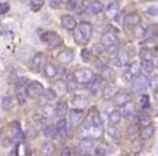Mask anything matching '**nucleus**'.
<instances>
[{
	"label": "nucleus",
	"instance_id": "f257e3e1",
	"mask_svg": "<svg viewBox=\"0 0 158 156\" xmlns=\"http://www.w3.org/2000/svg\"><path fill=\"white\" fill-rule=\"evenodd\" d=\"M93 35V26L88 22H81L73 30L74 41L80 45H84L90 40Z\"/></svg>",
	"mask_w": 158,
	"mask_h": 156
},
{
	"label": "nucleus",
	"instance_id": "f03ea898",
	"mask_svg": "<svg viewBox=\"0 0 158 156\" xmlns=\"http://www.w3.org/2000/svg\"><path fill=\"white\" fill-rule=\"evenodd\" d=\"M41 41H43L50 48H56L63 44L61 37L55 31H45L40 37Z\"/></svg>",
	"mask_w": 158,
	"mask_h": 156
},
{
	"label": "nucleus",
	"instance_id": "7ed1b4c3",
	"mask_svg": "<svg viewBox=\"0 0 158 156\" xmlns=\"http://www.w3.org/2000/svg\"><path fill=\"white\" fill-rule=\"evenodd\" d=\"M148 85H150V80L148 79V77L144 74H140L132 81V91L140 95L148 90Z\"/></svg>",
	"mask_w": 158,
	"mask_h": 156
},
{
	"label": "nucleus",
	"instance_id": "20e7f679",
	"mask_svg": "<svg viewBox=\"0 0 158 156\" xmlns=\"http://www.w3.org/2000/svg\"><path fill=\"white\" fill-rule=\"evenodd\" d=\"M73 73H74L77 82L81 84H88L95 75L93 71L88 68H79Z\"/></svg>",
	"mask_w": 158,
	"mask_h": 156
},
{
	"label": "nucleus",
	"instance_id": "39448f33",
	"mask_svg": "<svg viewBox=\"0 0 158 156\" xmlns=\"http://www.w3.org/2000/svg\"><path fill=\"white\" fill-rule=\"evenodd\" d=\"M46 65V57L43 53H37L35 56L32 57L31 61H30V71L32 72H40L41 69L44 68V66Z\"/></svg>",
	"mask_w": 158,
	"mask_h": 156
},
{
	"label": "nucleus",
	"instance_id": "423d86ee",
	"mask_svg": "<svg viewBox=\"0 0 158 156\" xmlns=\"http://www.w3.org/2000/svg\"><path fill=\"white\" fill-rule=\"evenodd\" d=\"M43 85L38 81H32L27 84L26 87V92H27V96L29 98H37L39 97L41 94H43Z\"/></svg>",
	"mask_w": 158,
	"mask_h": 156
},
{
	"label": "nucleus",
	"instance_id": "0eeeda50",
	"mask_svg": "<svg viewBox=\"0 0 158 156\" xmlns=\"http://www.w3.org/2000/svg\"><path fill=\"white\" fill-rule=\"evenodd\" d=\"M84 116V111L83 109H73V110L70 111L69 113V122H70V126L72 128L77 127V125L82 122Z\"/></svg>",
	"mask_w": 158,
	"mask_h": 156
},
{
	"label": "nucleus",
	"instance_id": "6e6552de",
	"mask_svg": "<svg viewBox=\"0 0 158 156\" xmlns=\"http://www.w3.org/2000/svg\"><path fill=\"white\" fill-rule=\"evenodd\" d=\"M11 133H12L13 141L16 142V143H19V142H22L24 140V138H25L23 130H22L21 125H19V123L17 121L13 122V123L11 124Z\"/></svg>",
	"mask_w": 158,
	"mask_h": 156
},
{
	"label": "nucleus",
	"instance_id": "1a4fd4ad",
	"mask_svg": "<svg viewBox=\"0 0 158 156\" xmlns=\"http://www.w3.org/2000/svg\"><path fill=\"white\" fill-rule=\"evenodd\" d=\"M135 112H137L135 104L131 101L127 102L125 106L122 107V110H121V113H122V115H123V117H125L128 121H131V120L135 117Z\"/></svg>",
	"mask_w": 158,
	"mask_h": 156
},
{
	"label": "nucleus",
	"instance_id": "9d476101",
	"mask_svg": "<svg viewBox=\"0 0 158 156\" xmlns=\"http://www.w3.org/2000/svg\"><path fill=\"white\" fill-rule=\"evenodd\" d=\"M141 23V15L138 12H130L125 17V25L128 28H135Z\"/></svg>",
	"mask_w": 158,
	"mask_h": 156
},
{
	"label": "nucleus",
	"instance_id": "9b49d317",
	"mask_svg": "<svg viewBox=\"0 0 158 156\" xmlns=\"http://www.w3.org/2000/svg\"><path fill=\"white\" fill-rule=\"evenodd\" d=\"M130 101V95L126 91H119L117 95L113 98V103L115 107H123L125 106L127 102Z\"/></svg>",
	"mask_w": 158,
	"mask_h": 156
},
{
	"label": "nucleus",
	"instance_id": "f8f14e48",
	"mask_svg": "<svg viewBox=\"0 0 158 156\" xmlns=\"http://www.w3.org/2000/svg\"><path fill=\"white\" fill-rule=\"evenodd\" d=\"M119 12V2L113 1L106 6V17L108 19H115Z\"/></svg>",
	"mask_w": 158,
	"mask_h": 156
},
{
	"label": "nucleus",
	"instance_id": "ddd939ff",
	"mask_svg": "<svg viewBox=\"0 0 158 156\" xmlns=\"http://www.w3.org/2000/svg\"><path fill=\"white\" fill-rule=\"evenodd\" d=\"M61 26L67 30H74L77 26V23L75 19L71 15H63L60 19Z\"/></svg>",
	"mask_w": 158,
	"mask_h": 156
},
{
	"label": "nucleus",
	"instance_id": "4468645a",
	"mask_svg": "<svg viewBox=\"0 0 158 156\" xmlns=\"http://www.w3.org/2000/svg\"><path fill=\"white\" fill-rule=\"evenodd\" d=\"M73 58H74V53L71 48H64L57 56V59L63 64H69L73 61Z\"/></svg>",
	"mask_w": 158,
	"mask_h": 156
},
{
	"label": "nucleus",
	"instance_id": "2eb2a0df",
	"mask_svg": "<svg viewBox=\"0 0 158 156\" xmlns=\"http://www.w3.org/2000/svg\"><path fill=\"white\" fill-rule=\"evenodd\" d=\"M101 82H102V78L100 77V75H94L92 81L88 83L89 91H90V93H92V95H94V96L98 95L100 87H101Z\"/></svg>",
	"mask_w": 158,
	"mask_h": 156
},
{
	"label": "nucleus",
	"instance_id": "dca6fc26",
	"mask_svg": "<svg viewBox=\"0 0 158 156\" xmlns=\"http://www.w3.org/2000/svg\"><path fill=\"white\" fill-rule=\"evenodd\" d=\"M104 6L98 0H94L89 3V6H87V13H89L90 15H97L100 14L101 12H103Z\"/></svg>",
	"mask_w": 158,
	"mask_h": 156
},
{
	"label": "nucleus",
	"instance_id": "f3484780",
	"mask_svg": "<svg viewBox=\"0 0 158 156\" xmlns=\"http://www.w3.org/2000/svg\"><path fill=\"white\" fill-rule=\"evenodd\" d=\"M117 40V36H116V32L112 30H108L101 36V43L103 44L104 46L109 45L111 43H114L116 42Z\"/></svg>",
	"mask_w": 158,
	"mask_h": 156
},
{
	"label": "nucleus",
	"instance_id": "a211bd4d",
	"mask_svg": "<svg viewBox=\"0 0 158 156\" xmlns=\"http://www.w3.org/2000/svg\"><path fill=\"white\" fill-rule=\"evenodd\" d=\"M71 103L77 109H84L88 104V99L83 95H75L71 99Z\"/></svg>",
	"mask_w": 158,
	"mask_h": 156
},
{
	"label": "nucleus",
	"instance_id": "6ab92c4d",
	"mask_svg": "<svg viewBox=\"0 0 158 156\" xmlns=\"http://www.w3.org/2000/svg\"><path fill=\"white\" fill-rule=\"evenodd\" d=\"M112 61H113V64L116 67H123L128 64L129 56L127 53H118L117 55H114Z\"/></svg>",
	"mask_w": 158,
	"mask_h": 156
},
{
	"label": "nucleus",
	"instance_id": "aec40b11",
	"mask_svg": "<svg viewBox=\"0 0 158 156\" xmlns=\"http://www.w3.org/2000/svg\"><path fill=\"white\" fill-rule=\"evenodd\" d=\"M56 151V144L52 141H46L42 144L41 146V152L45 156H52Z\"/></svg>",
	"mask_w": 158,
	"mask_h": 156
},
{
	"label": "nucleus",
	"instance_id": "412c9836",
	"mask_svg": "<svg viewBox=\"0 0 158 156\" xmlns=\"http://www.w3.org/2000/svg\"><path fill=\"white\" fill-rule=\"evenodd\" d=\"M79 146L83 152H90V151L94 149V140L89 137L83 138V139L80 141Z\"/></svg>",
	"mask_w": 158,
	"mask_h": 156
},
{
	"label": "nucleus",
	"instance_id": "4be33fe9",
	"mask_svg": "<svg viewBox=\"0 0 158 156\" xmlns=\"http://www.w3.org/2000/svg\"><path fill=\"white\" fill-rule=\"evenodd\" d=\"M119 92V88L115 85H109L104 88L103 91V98L106 100H111L117 95V93Z\"/></svg>",
	"mask_w": 158,
	"mask_h": 156
},
{
	"label": "nucleus",
	"instance_id": "5701e85b",
	"mask_svg": "<svg viewBox=\"0 0 158 156\" xmlns=\"http://www.w3.org/2000/svg\"><path fill=\"white\" fill-rule=\"evenodd\" d=\"M55 91H56L57 95H64L68 92V85H67V81L63 79H58L54 84Z\"/></svg>",
	"mask_w": 158,
	"mask_h": 156
},
{
	"label": "nucleus",
	"instance_id": "b1692460",
	"mask_svg": "<svg viewBox=\"0 0 158 156\" xmlns=\"http://www.w3.org/2000/svg\"><path fill=\"white\" fill-rule=\"evenodd\" d=\"M55 113L58 117L60 119H64V116L68 113V104H67L66 101H60L57 103L56 108H55Z\"/></svg>",
	"mask_w": 158,
	"mask_h": 156
},
{
	"label": "nucleus",
	"instance_id": "393cba45",
	"mask_svg": "<svg viewBox=\"0 0 158 156\" xmlns=\"http://www.w3.org/2000/svg\"><path fill=\"white\" fill-rule=\"evenodd\" d=\"M66 81H67V85H68V91H69V92H74V91L77 88L79 82H77L74 73H69V74L67 75Z\"/></svg>",
	"mask_w": 158,
	"mask_h": 156
},
{
	"label": "nucleus",
	"instance_id": "a878e982",
	"mask_svg": "<svg viewBox=\"0 0 158 156\" xmlns=\"http://www.w3.org/2000/svg\"><path fill=\"white\" fill-rule=\"evenodd\" d=\"M85 0H68L67 8L69 11H79L83 8Z\"/></svg>",
	"mask_w": 158,
	"mask_h": 156
},
{
	"label": "nucleus",
	"instance_id": "bb28decb",
	"mask_svg": "<svg viewBox=\"0 0 158 156\" xmlns=\"http://www.w3.org/2000/svg\"><path fill=\"white\" fill-rule=\"evenodd\" d=\"M56 128L57 131H58V135L63 138H66L68 136V127H67V122L66 120L61 119L57 122L56 124Z\"/></svg>",
	"mask_w": 158,
	"mask_h": 156
},
{
	"label": "nucleus",
	"instance_id": "cd10ccee",
	"mask_svg": "<svg viewBox=\"0 0 158 156\" xmlns=\"http://www.w3.org/2000/svg\"><path fill=\"white\" fill-rule=\"evenodd\" d=\"M106 133H108L109 137L113 140H119L121 139V130L116 127V125H110L106 129Z\"/></svg>",
	"mask_w": 158,
	"mask_h": 156
},
{
	"label": "nucleus",
	"instance_id": "c85d7f7f",
	"mask_svg": "<svg viewBox=\"0 0 158 156\" xmlns=\"http://www.w3.org/2000/svg\"><path fill=\"white\" fill-rule=\"evenodd\" d=\"M43 71H44V74H45V77L50 78V79L56 77L57 73H58L57 68L53 64H46L45 66H44V68H43Z\"/></svg>",
	"mask_w": 158,
	"mask_h": 156
},
{
	"label": "nucleus",
	"instance_id": "c756f323",
	"mask_svg": "<svg viewBox=\"0 0 158 156\" xmlns=\"http://www.w3.org/2000/svg\"><path fill=\"white\" fill-rule=\"evenodd\" d=\"M94 114L95 111H92V112L88 113V115L85 117V120L83 121V128L85 130H92L93 127H94Z\"/></svg>",
	"mask_w": 158,
	"mask_h": 156
},
{
	"label": "nucleus",
	"instance_id": "7c9ffc66",
	"mask_svg": "<svg viewBox=\"0 0 158 156\" xmlns=\"http://www.w3.org/2000/svg\"><path fill=\"white\" fill-rule=\"evenodd\" d=\"M40 133V129H39V125L35 124V123H32L30 124L29 126H28L27 128V137L30 138V139H35V138L38 137V135H39Z\"/></svg>",
	"mask_w": 158,
	"mask_h": 156
},
{
	"label": "nucleus",
	"instance_id": "2f4dec72",
	"mask_svg": "<svg viewBox=\"0 0 158 156\" xmlns=\"http://www.w3.org/2000/svg\"><path fill=\"white\" fill-rule=\"evenodd\" d=\"M155 133V127L151 126V125H148L143 128V130L141 131V139L142 140H148L150 138L153 137Z\"/></svg>",
	"mask_w": 158,
	"mask_h": 156
},
{
	"label": "nucleus",
	"instance_id": "473e14b6",
	"mask_svg": "<svg viewBox=\"0 0 158 156\" xmlns=\"http://www.w3.org/2000/svg\"><path fill=\"white\" fill-rule=\"evenodd\" d=\"M121 51V45H119L118 42H114V43H111L109 45L106 46V52L108 53L109 55H117Z\"/></svg>",
	"mask_w": 158,
	"mask_h": 156
},
{
	"label": "nucleus",
	"instance_id": "72a5a7b5",
	"mask_svg": "<svg viewBox=\"0 0 158 156\" xmlns=\"http://www.w3.org/2000/svg\"><path fill=\"white\" fill-rule=\"evenodd\" d=\"M141 61H153V52L150 48H142L139 52Z\"/></svg>",
	"mask_w": 158,
	"mask_h": 156
},
{
	"label": "nucleus",
	"instance_id": "f704fd0d",
	"mask_svg": "<svg viewBox=\"0 0 158 156\" xmlns=\"http://www.w3.org/2000/svg\"><path fill=\"white\" fill-rule=\"evenodd\" d=\"M13 106H14V101L10 96H6L2 98L1 100V108L3 111H10L12 110Z\"/></svg>",
	"mask_w": 158,
	"mask_h": 156
},
{
	"label": "nucleus",
	"instance_id": "c9c22d12",
	"mask_svg": "<svg viewBox=\"0 0 158 156\" xmlns=\"http://www.w3.org/2000/svg\"><path fill=\"white\" fill-rule=\"evenodd\" d=\"M57 133H58V131H57V128L55 126H53V125H48V126H46L45 128L43 129L44 137L50 138V139H53V138H55Z\"/></svg>",
	"mask_w": 158,
	"mask_h": 156
},
{
	"label": "nucleus",
	"instance_id": "e433bc0d",
	"mask_svg": "<svg viewBox=\"0 0 158 156\" xmlns=\"http://www.w3.org/2000/svg\"><path fill=\"white\" fill-rule=\"evenodd\" d=\"M122 120V113L119 111H112V112L109 114V122L111 125H117L121 123Z\"/></svg>",
	"mask_w": 158,
	"mask_h": 156
},
{
	"label": "nucleus",
	"instance_id": "4c0bfd02",
	"mask_svg": "<svg viewBox=\"0 0 158 156\" xmlns=\"http://www.w3.org/2000/svg\"><path fill=\"white\" fill-rule=\"evenodd\" d=\"M156 36H158V24H153L146 28L145 37H148V39H154Z\"/></svg>",
	"mask_w": 158,
	"mask_h": 156
},
{
	"label": "nucleus",
	"instance_id": "58836bf2",
	"mask_svg": "<svg viewBox=\"0 0 158 156\" xmlns=\"http://www.w3.org/2000/svg\"><path fill=\"white\" fill-rule=\"evenodd\" d=\"M102 78L106 80H114L115 78V72L111 67H108V66H104L103 69H102Z\"/></svg>",
	"mask_w": 158,
	"mask_h": 156
},
{
	"label": "nucleus",
	"instance_id": "ea45409f",
	"mask_svg": "<svg viewBox=\"0 0 158 156\" xmlns=\"http://www.w3.org/2000/svg\"><path fill=\"white\" fill-rule=\"evenodd\" d=\"M90 52H92V54L95 55V56H100V55L106 52V46L102 43H96L92 46Z\"/></svg>",
	"mask_w": 158,
	"mask_h": 156
},
{
	"label": "nucleus",
	"instance_id": "a19ab883",
	"mask_svg": "<svg viewBox=\"0 0 158 156\" xmlns=\"http://www.w3.org/2000/svg\"><path fill=\"white\" fill-rule=\"evenodd\" d=\"M141 64H139L138 61H133L130 66L128 67V70L135 75V78H137L138 75L141 74Z\"/></svg>",
	"mask_w": 158,
	"mask_h": 156
},
{
	"label": "nucleus",
	"instance_id": "79ce46f5",
	"mask_svg": "<svg viewBox=\"0 0 158 156\" xmlns=\"http://www.w3.org/2000/svg\"><path fill=\"white\" fill-rule=\"evenodd\" d=\"M43 96L44 98H45L46 100H48V101H53V100L56 99L57 97V93L56 91L54 90V88H45V90L43 91Z\"/></svg>",
	"mask_w": 158,
	"mask_h": 156
},
{
	"label": "nucleus",
	"instance_id": "37998d69",
	"mask_svg": "<svg viewBox=\"0 0 158 156\" xmlns=\"http://www.w3.org/2000/svg\"><path fill=\"white\" fill-rule=\"evenodd\" d=\"M54 109H53V107L51 106V104H46V106H44L43 108H42L41 110V116L43 117L44 120L48 119V117L51 116V115L54 113Z\"/></svg>",
	"mask_w": 158,
	"mask_h": 156
},
{
	"label": "nucleus",
	"instance_id": "c03bdc74",
	"mask_svg": "<svg viewBox=\"0 0 158 156\" xmlns=\"http://www.w3.org/2000/svg\"><path fill=\"white\" fill-rule=\"evenodd\" d=\"M141 67L146 73H152L154 70V62L153 61H141Z\"/></svg>",
	"mask_w": 158,
	"mask_h": 156
},
{
	"label": "nucleus",
	"instance_id": "a18cd8bd",
	"mask_svg": "<svg viewBox=\"0 0 158 156\" xmlns=\"http://www.w3.org/2000/svg\"><path fill=\"white\" fill-rule=\"evenodd\" d=\"M44 6V0H30V9L33 12H38Z\"/></svg>",
	"mask_w": 158,
	"mask_h": 156
},
{
	"label": "nucleus",
	"instance_id": "49530a36",
	"mask_svg": "<svg viewBox=\"0 0 158 156\" xmlns=\"http://www.w3.org/2000/svg\"><path fill=\"white\" fill-rule=\"evenodd\" d=\"M109 152H110V149H109L108 144H106V143L100 144V145H98L97 149H96V153L99 156H106V154H109Z\"/></svg>",
	"mask_w": 158,
	"mask_h": 156
},
{
	"label": "nucleus",
	"instance_id": "de8ad7c7",
	"mask_svg": "<svg viewBox=\"0 0 158 156\" xmlns=\"http://www.w3.org/2000/svg\"><path fill=\"white\" fill-rule=\"evenodd\" d=\"M140 130V125L138 123H131L127 127V135L128 136H135L139 133Z\"/></svg>",
	"mask_w": 158,
	"mask_h": 156
},
{
	"label": "nucleus",
	"instance_id": "09e8293b",
	"mask_svg": "<svg viewBox=\"0 0 158 156\" xmlns=\"http://www.w3.org/2000/svg\"><path fill=\"white\" fill-rule=\"evenodd\" d=\"M140 106L142 110H146L150 107V96L146 94H142L140 98Z\"/></svg>",
	"mask_w": 158,
	"mask_h": 156
},
{
	"label": "nucleus",
	"instance_id": "8fccbe9b",
	"mask_svg": "<svg viewBox=\"0 0 158 156\" xmlns=\"http://www.w3.org/2000/svg\"><path fill=\"white\" fill-rule=\"evenodd\" d=\"M90 55H92V52L88 48H83L81 51V58L84 62H88L90 59Z\"/></svg>",
	"mask_w": 158,
	"mask_h": 156
},
{
	"label": "nucleus",
	"instance_id": "3c124183",
	"mask_svg": "<svg viewBox=\"0 0 158 156\" xmlns=\"http://www.w3.org/2000/svg\"><path fill=\"white\" fill-rule=\"evenodd\" d=\"M139 122H140V124L143 125V126H148L151 122V119H150V116H148V114L142 113V114L139 116Z\"/></svg>",
	"mask_w": 158,
	"mask_h": 156
},
{
	"label": "nucleus",
	"instance_id": "603ef678",
	"mask_svg": "<svg viewBox=\"0 0 158 156\" xmlns=\"http://www.w3.org/2000/svg\"><path fill=\"white\" fill-rule=\"evenodd\" d=\"M150 87L153 91H158V74L153 75L150 79Z\"/></svg>",
	"mask_w": 158,
	"mask_h": 156
},
{
	"label": "nucleus",
	"instance_id": "864d4df0",
	"mask_svg": "<svg viewBox=\"0 0 158 156\" xmlns=\"http://www.w3.org/2000/svg\"><path fill=\"white\" fill-rule=\"evenodd\" d=\"M122 77H123V79L125 80L126 82H131V81H133V80L135 79V75H133L132 73H131L130 71L128 70V69L124 71V72H123V75H122Z\"/></svg>",
	"mask_w": 158,
	"mask_h": 156
},
{
	"label": "nucleus",
	"instance_id": "5fc2aeb1",
	"mask_svg": "<svg viewBox=\"0 0 158 156\" xmlns=\"http://www.w3.org/2000/svg\"><path fill=\"white\" fill-rule=\"evenodd\" d=\"M132 151L133 152H140L141 151V149H142V143H141V141H140V139H137V140H135V141L132 142Z\"/></svg>",
	"mask_w": 158,
	"mask_h": 156
},
{
	"label": "nucleus",
	"instance_id": "6e6d98bb",
	"mask_svg": "<svg viewBox=\"0 0 158 156\" xmlns=\"http://www.w3.org/2000/svg\"><path fill=\"white\" fill-rule=\"evenodd\" d=\"M135 36H137V37H144V36H145L146 28H143V27H141V26H139V25H138L137 27H135Z\"/></svg>",
	"mask_w": 158,
	"mask_h": 156
},
{
	"label": "nucleus",
	"instance_id": "4d7b16f0",
	"mask_svg": "<svg viewBox=\"0 0 158 156\" xmlns=\"http://www.w3.org/2000/svg\"><path fill=\"white\" fill-rule=\"evenodd\" d=\"M9 10H10L9 3H6V2H1V3H0V15L6 14Z\"/></svg>",
	"mask_w": 158,
	"mask_h": 156
},
{
	"label": "nucleus",
	"instance_id": "13d9d810",
	"mask_svg": "<svg viewBox=\"0 0 158 156\" xmlns=\"http://www.w3.org/2000/svg\"><path fill=\"white\" fill-rule=\"evenodd\" d=\"M146 12L148 13L152 16H158V6H152L146 10Z\"/></svg>",
	"mask_w": 158,
	"mask_h": 156
},
{
	"label": "nucleus",
	"instance_id": "bf43d9fd",
	"mask_svg": "<svg viewBox=\"0 0 158 156\" xmlns=\"http://www.w3.org/2000/svg\"><path fill=\"white\" fill-rule=\"evenodd\" d=\"M1 142H2V146H3V148H6V146H9V145H11V144H12L13 139L11 137H6H6L1 140Z\"/></svg>",
	"mask_w": 158,
	"mask_h": 156
},
{
	"label": "nucleus",
	"instance_id": "052dcab7",
	"mask_svg": "<svg viewBox=\"0 0 158 156\" xmlns=\"http://www.w3.org/2000/svg\"><path fill=\"white\" fill-rule=\"evenodd\" d=\"M48 3H50V6L53 9H57L60 6L61 4V0H48Z\"/></svg>",
	"mask_w": 158,
	"mask_h": 156
},
{
	"label": "nucleus",
	"instance_id": "680f3d73",
	"mask_svg": "<svg viewBox=\"0 0 158 156\" xmlns=\"http://www.w3.org/2000/svg\"><path fill=\"white\" fill-rule=\"evenodd\" d=\"M60 156H71V150L69 148H64L60 153Z\"/></svg>",
	"mask_w": 158,
	"mask_h": 156
},
{
	"label": "nucleus",
	"instance_id": "e2e57ef3",
	"mask_svg": "<svg viewBox=\"0 0 158 156\" xmlns=\"http://www.w3.org/2000/svg\"><path fill=\"white\" fill-rule=\"evenodd\" d=\"M4 137H6V136H4L3 129H0V140H2V139H3Z\"/></svg>",
	"mask_w": 158,
	"mask_h": 156
},
{
	"label": "nucleus",
	"instance_id": "0e129e2a",
	"mask_svg": "<svg viewBox=\"0 0 158 156\" xmlns=\"http://www.w3.org/2000/svg\"><path fill=\"white\" fill-rule=\"evenodd\" d=\"M155 99H156L157 101H158V91H156V92H155Z\"/></svg>",
	"mask_w": 158,
	"mask_h": 156
},
{
	"label": "nucleus",
	"instance_id": "69168bd1",
	"mask_svg": "<svg viewBox=\"0 0 158 156\" xmlns=\"http://www.w3.org/2000/svg\"><path fill=\"white\" fill-rule=\"evenodd\" d=\"M82 156H93V155H90V154H84V155H82Z\"/></svg>",
	"mask_w": 158,
	"mask_h": 156
}]
</instances>
